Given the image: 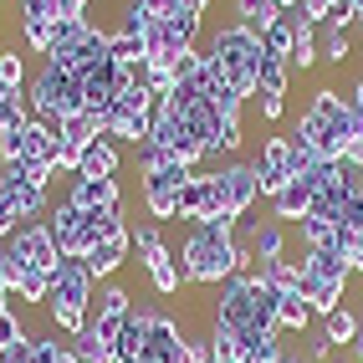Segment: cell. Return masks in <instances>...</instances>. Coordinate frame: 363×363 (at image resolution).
I'll list each match as a JSON object with an SVG mask.
<instances>
[{
    "mask_svg": "<svg viewBox=\"0 0 363 363\" xmlns=\"http://www.w3.org/2000/svg\"><path fill=\"white\" fill-rule=\"evenodd\" d=\"M0 363H36V343H31V337H21V343H11L6 353H0Z\"/></svg>",
    "mask_w": 363,
    "mask_h": 363,
    "instance_id": "40",
    "label": "cell"
},
{
    "mask_svg": "<svg viewBox=\"0 0 363 363\" xmlns=\"http://www.w3.org/2000/svg\"><path fill=\"white\" fill-rule=\"evenodd\" d=\"M118 169H123V159H118L113 138H92L77 159V174H87V179H118Z\"/></svg>",
    "mask_w": 363,
    "mask_h": 363,
    "instance_id": "13",
    "label": "cell"
},
{
    "mask_svg": "<svg viewBox=\"0 0 363 363\" xmlns=\"http://www.w3.org/2000/svg\"><path fill=\"white\" fill-rule=\"evenodd\" d=\"M312 210V184L307 179H292V184H286L281 189V195H272V220H302V215Z\"/></svg>",
    "mask_w": 363,
    "mask_h": 363,
    "instance_id": "16",
    "label": "cell"
},
{
    "mask_svg": "<svg viewBox=\"0 0 363 363\" xmlns=\"http://www.w3.org/2000/svg\"><path fill=\"white\" fill-rule=\"evenodd\" d=\"M82 108H87V103H82V82L46 62V67L36 72V82H31V118H46L52 128H62V118L82 113Z\"/></svg>",
    "mask_w": 363,
    "mask_h": 363,
    "instance_id": "4",
    "label": "cell"
},
{
    "mask_svg": "<svg viewBox=\"0 0 363 363\" xmlns=\"http://www.w3.org/2000/svg\"><path fill=\"white\" fill-rule=\"evenodd\" d=\"M21 36H26L31 52L52 57V41H57V21H21Z\"/></svg>",
    "mask_w": 363,
    "mask_h": 363,
    "instance_id": "33",
    "label": "cell"
},
{
    "mask_svg": "<svg viewBox=\"0 0 363 363\" xmlns=\"http://www.w3.org/2000/svg\"><path fill=\"white\" fill-rule=\"evenodd\" d=\"M292 41H297V21L286 16V11H281V21H277V26H266V31H261V46H266L272 57H281V62L292 57Z\"/></svg>",
    "mask_w": 363,
    "mask_h": 363,
    "instance_id": "25",
    "label": "cell"
},
{
    "mask_svg": "<svg viewBox=\"0 0 363 363\" xmlns=\"http://www.w3.org/2000/svg\"><path fill=\"white\" fill-rule=\"evenodd\" d=\"M286 82H292V67L261 46V62H256V92H266V98H286Z\"/></svg>",
    "mask_w": 363,
    "mask_h": 363,
    "instance_id": "17",
    "label": "cell"
},
{
    "mask_svg": "<svg viewBox=\"0 0 363 363\" xmlns=\"http://www.w3.org/2000/svg\"><path fill=\"white\" fill-rule=\"evenodd\" d=\"M205 343H210V358H235V353H240V333H235V328H225L220 318H215Z\"/></svg>",
    "mask_w": 363,
    "mask_h": 363,
    "instance_id": "32",
    "label": "cell"
},
{
    "mask_svg": "<svg viewBox=\"0 0 363 363\" xmlns=\"http://www.w3.org/2000/svg\"><path fill=\"white\" fill-rule=\"evenodd\" d=\"M297 266H302L307 277H323V281H337V286H348V281H353L348 256H337V251H307V246H302Z\"/></svg>",
    "mask_w": 363,
    "mask_h": 363,
    "instance_id": "14",
    "label": "cell"
},
{
    "mask_svg": "<svg viewBox=\"0 0 363 363\" xmlns=\"http://www.w3.org/2000/svg\"><path fill=\"white\" fill-rule=\"evenodd\" d=\"M240 118H225V133H220V154H240Z\"/></svg>",
    "mask_w": 363,
    "mask_h": 363,
    "instance_id": "41",
    "label": "cell"
},
{
    "mask_svg": "<svg viewBox=\"0 0 363 363\" xmlns=\"http://www.w3.org/2000/svg\"><path fill=\"white\" fill-rule=\"evenodd\" d=\"M297 292H302V302L312 307V318H328V312L343 307V286H337V281H323V277H307V272H302Z\"/></svg>",
    "mask_w": 363,
    "mask_h": 363,
    "instance_id": "15",
    "label": "cell"
},
{
    "mask_svg": "<svg viewBox=\"0 0 363 363\" xmlns=\"http://www.w3.org/2000/svg\"><path fill=\"white\" fill-rule=\"evenodd\" d=\"M307 353H312V363H323V358L333 353V343H328V333H312V343H307Z\"/></svg>",
    "mask_w": 363,
    "mask_h": 363,
    "instance_id": "45",
    "label": "cell"
},
{
    "mask_svg": "<svg viewBox=\"0 0 363 363\" xmlns=\"http://www.w3.org/2000/svg\"><path fill=\"white\" fill-rule=\"evenodd\" d=\"M205 6L210 0H174V11H195V16H205Z\"/></svg>",
    "mask_w": 363,
    "mask_h": 363,
    "instance_id": "46",
    "label": "cell"
},
{
    "mask_svg": "<svg viewBox=\"0 0 363 363\" xmlns=\"http://www.w3.org/2000/svg\"><path fill=\"white\" fill-rule=\"evenodd\" d=\"M251 169H256V184H261L266 200L281 195V189L292 184V149H286V133H281V138H266L261 154L251 159Z\"/></svg>",
    "mask_w": 363,
    "mask_h": 363,
    "instance_id": "5",
    "label": "cell"
},
{
    "mask_svg": "<svg viewBox=\"0 0 363 363\" xmlns=\"http://www.w3.org/2000/svg\"><path fill=\"white\" fill-rule=\"evenodd\" d=\"M11 297H16V302H41V307H46V297H52V272H36V266L16 272Z\"/></svg>",
    "mask_w": 363,
    "mask_h": 363,
    "instance_id": "19",
    "label": "cell"
},
{
    "mask_svg": "<svg viewBox=\"0 0 363 363\" xmlns=\"http://www.w3.org/2000/svg\"><path fill=\"white\" fill-rule=\"evenodd\" d=\"M240 358H246V363H281L286 353H281L277 333H246V337H240Z\"/></svg>",
    "mask_w": 363,
    "mask_h": 363,
    "instance_id": "22",
    "label": "cell"
},
{
    "mask_svg": "<svg viewBox=\"0 0 363 363\" xmlns=\"http://www.w3.org/2000/svg\"><path fill=\"white\" fill-rule=\"evenodd\" d=\"M205 57L225 72V82L240 92V98H256V62H261V36L251 31V26H220L210 36V46H205Z\"/></svg>",
    "mask_w": 363,
    "mask_h": 363,
    "instance_id": "3",
    "label": "cell"
},
{
    "mask_svg": "<svg viewBox=\"0 0 363 363\" xmlns=\"http://www.w3.org/2000/svg\"><path fill=\"white\" fill-rule=\"evenodd\" d=\"M261 277H266V286H277V292H297V281H302V266L297 261H266L261 266Z\"/></svg>",
    "mask_w": 363,
    "mask_h": 363,
    "instance_id": "30",
    "label": "cell"
},
{
    "mask_svg": "<svg viewBox=\"0 0 363 363\" xmlns=\"http://www.w3.org/2000/svg\"><path fill=\"white\" fill-rule=\"evenodd\" d=\"M323 62V41H318V26H302L297 21V41H292V57H286V67H297V72H312Z\"/></svg>",
    "mask_w": 363,
    "mask_h": 363,
    "instance_id": "20",
    "label": "cell"
},
{
    "mask_svg": "<svg viewBox=\"0 0 363 363\" xmlns=\"http://www.w3.org/2000/svg\"><path fill=\"white\" fill-rule=\"evenodd\" d=\"M57 138H67V143H77V149H87L92 138H103V118L92 113V108H82V113H72V118H62V128H57Z\"/></svg>",
    "mask_w": 363,
    "mask_h": 363,
    "instance_id": "18",
    "label": "cell"
},
{
    "mask_svg": "<svg viewBox=\"0 0 363 363\" xmlns=\"http://www.w3.org/2000/svg\"><path fill=\"white\" fill-rule=\"evenodd\" d=\"M128 251H133V225H123V230H113V235H103L98 246H92L82 261H87V272H92V281H108L118 266L128 261Z\"/></svg>",
    "mask_w": 363,
    "mask_h": 363,
    "instance_id": "7",
    "label": "cell"
},
{
    "mask_svg": "<svg viewBox=\"0 0 363 363\" xmlns=\"http://www.w3.org/2000/svg\"><path fill=\"white\" fill-rule=\"evenodd\" d=\"M108 36L113 31H103V26H92V36H82L77 46H67V52H52L46 62H52L57 72H67V77H87V72H98L103 62H108Z\"/></svg>",
    "mask_w": 363,
    "mask_h": 363,
    "instance_id": "6",
    "label": "cell"
},
{
    "mask_svg": "<svg viewBox=\"0 0 363 363\" xmlns=\"http://www.w3.org/2000/svg\"><path fill=\"white\" fill-rule=\"evenodd\" d=\"M0 292H6V240H0Z\"/></svg>",
    "mask_w": 363,
    "mask_h": 363,
    "instance_id": "49",
    "label": "cell"
},
{
    "mask_svg": "<svg viewBox=\"0 0 363 363\" xmlns=\"http://www.w3.org/2000/svg\"><path fill=\"white\" fill-rule=\"evenodd\" d=\"M348 348H353V363H363V333L353 337V343H348Z\"/></svg>",
    "mask_w": 363,
    "mask_h": 363,
    "instance_id": "48",
    "label": "cell"
},
{
    "mask_svg": "<svg viewBox=\"0 0 363 363\" xmlns=\"http://www.w3.org/2000/svg\"><path fill=\"white\" fill-rule=\"evenodd\" d=\"M82 36H92V21H87V16H72V21H57V41H52V52H67V46H77Z\"/></svg>",
    "mask_w": 363,
    "mask_h": 363,
    "instance_id": "35",
    "label": "cell"
},
{
    "mask_svg": "<svg viewBox=\"0 0 363 363\" xmlns=\"http://www.w3.org/2000/svg\"><path fill=\"white\" fill-rule=\"evenodd\" d=\"M21 318H16V307H0V353H6L11 343H21Z\"/></svg>",
    "mask_w": 363,
    "mask_h": 363,
    "instance_id": "38",
    "label": "cell"
},
{
    "mask_svg": "<svg viewBox=\"0 0 363 363\" xmlns=\"http://www.w3.org/2000/svg\"><path fill=\"white\" fill-rule=\"evenodd\" d=\"M348 103H353V108H358V113H363V82H358V87H353V92H348Z\"/></svg>",
    "mask_w": 363,
    "mask_h": 363,
    "instance_id": "47",
    "label": "cell"
},
{
    "mask_svg": "<svg viewBox=\"0 0 363 363\" xmlns=\"http://www.w3.org/2000/svg\"><path fill=\"white\" fill-rule=\"evenodd\" d=\"M256 108H261L266 123H277V118H281V98H266V92H256Z\"/></svg>",
    "mask_w": 363,
    "mask_h": 363,
    "instance_id": "44",
    "label": "cell"
},
{
    "mask_svg": "<svg viewBox=\"0 0 363 363\" xmlns=\"http://www.w3.org/2000/svg\"><path fill=\"white\" fill-rule=\"evenodd\" d=\"M246 251H251V261H281L286 256V225L281 220H251V230H246Z\"/></svg>",
    "mask_w": 363,
    "mask_h": 363,
    "instance_id": "11",
    "label": "cell"
},
{
    "mask_svg": "<svg viewBox=\"0 0 363 363\" xmlns=\"http://www.w3.org/2000/svg\"><path fill=\"white\" fill-rule=\"evenodd\" d=\"M281 363H307V358H281Z\"/></svg>",
    "mask_w": 363,
    "mask_h": 363,
    "instance_id": "52",
    "label": "cell"
},
{
    "mask_svg": "<svg viewBox=\"0 0 363 363\" xmlns=\"http://www.w3.org/2000/svg\"><path fill=\"white\" fill-rule=\"evenodd\" d=\"M169 72H174V82H200V72H205V52H200V46H189V52H179L174 62H169Z\"/></svg>",
    "mask_w": 363,
    "mask_h": 363,
    "instance_id": "34",
    "label": "cell"
},
{
    "mask_svg": "<svg viewBox=\"0 0 363 363\" xmlns=\"http://www.w3.org/2000/svg\"><path fill=\"white\" fill-rule=\"evenodd\" d=\"M67 200L77 205V210H118L123 189H118V179H87V174H72Z\"/></svg>",
    "mask_w": 363,
    "mask_h": 363,
    "instance_id": "10",
    "label": "cell"
},
{
    "mask_svg": "<svg viewBox=\"0 0 363 363\" xmlns=\"http://www.w3.org/2000/svg\"><path fill=\"white\" fill-rule=\"evenodd\" d=\"M220 179H225V210L240 220V215H246V210L256 205V195H261L256 169H251V164H240V159H230V164L220 169Z\"/></svg>",
    "mask_w": 363,
    "mask_h": 363,
    "instance_id": "8",
    "label": "cell"
},
{
    "mask_svg": "<svg viewBox=\"0 0 363 363\" xmlns=\"http://www.w3.org/2000/svg\"><path fill=\"white\" fill-rule=\"evenodd\" d=\"M230 230H235V220H200V225H189V240H184V251H179L184 281L220 286L235 272H246L251 251H246V240H235Z\"/></svg>",
    "mask_w": 363,
    "mask_h": 363,
    "instance_id": "1",
    "label": "cell"
},
{
    "mask_svg": "<svg viewBox=\"0 0 363 363\" xmlns=\"http://www.w3.org/2000/svg\"><path fill=\"white\" fill-rule=\"evenodd\" d=\"M337 256H348L353 277H363V230H348V225H337Z\"/></svg>",
    "mask_w": 363,
    "mask_h": 363,
    "instance_id": "36",
    "label": "cell"
},
{
    "mask_svg": "<svg viewBox=\"0 0 363 363\" xmlns=\"http://www.w3.org/2000/svg\"><path fill=\"white\" fill-rule=\"evenodd\" d=\"M138 6H154V0H138Z\"/></svg>",
    "mask_w": 363,
    "mask_h": 363,
    "instance_id": "54",
    "label": "cell"
},
{
    "mask_svg": "<svg viewBox=\"0 0 363 363\" xmlns=\"http://www.w3.org/2000/svg\"><path fill=\"white\" fill-rule=\"evenodd\" d=\"M312 323V307L302 302V292H281V307H277V328H307Z\"/></svg>",
    "mask_w": 363,
    "mask_h": 363,
    "instance_id": "31",
    "label": "cell"
},
{
    "mask_svg": "<svg viewBox=\"0 0 363 363\" xmlns=\"http://www.w3.org/2000/svg\"><path fill=\"white\" fill-rule=\"evenodd\" d=\"M26 92H16V87H0V133H11V128H21L26 123Z\"/></svg>",
    "mask_w": 363,
    "mask_h": 363,
    "instance_id": "29",
    "label": "cell"
},
{
    "mask_svg": "<svg viewBox=\"0 0 363 363\" xmlns=\"http://www.w3.org/2000/svg\"><path fill=\"white\" fill-rule=\"evenodd\" d=\"M179 189H184V184H179ZM179 189H174V184H143V205H149V215H154L159 225L179 215Z\"/></svg>",
    "mask_w": 363,
    "mask_h": 363,
    "instance_id": "23",
    "label": "cell"
},
{
    "mask_svg": "<svg viewBox=\"0 0 363 363\" xmlns=\"http://www.w3.org/2000/svg\"><path fill=\"white\" fill-rule=\"evenodd\" d=\"M328 6H343V0H328Z\"/></svg>",
    "mask_w": 363,
    "mask_h": 363,
    "instance_id": "53",
    "label": "cell"
},
{
    "mask_svg": "<svg viewBox=\"0 0 363 363\" xmlns=\"http://www.w3.org/2000/svg\"><path fill=\"white\" fill-rule=\"evenodd\" d=\"M292 6H297V0H281V11H292Z\"/></svg>",
    "mask_w": 363,
    "mask_h": 363,
    "instance_id": "51",
    "label": "cell"
},
{
    "mask_svg": "<svg viewBox=\"0 0 363 363\" xmlns=\"http://www.w3.org/2000/svg\"><path fill=\"white\" fill-rule=\"evenodd\" d=\"M108 57H113L118 67L149 62V52H143V36H133V31H113V36H108Z\"/></svg>",
    "mask_w": 363,
    "mask_h": 363,
    "instance_id": "26",
    "label": "cell"
},
{
    "mask_svg": "<svg viewBox=\"0 0 363 363\" xmlns=\"http://www.w3.org/2000/svg\"><path fill=\"white\" fill-rule=\"evenodd\" d=\"M72 348H77V358H82V363H113V343H108V337L92 328V323H87L77 337H72Z\"/></svg>",
    "mask_w": 363,
    "mask_h": 363,
    "instance_id": "24",
    "label": "cell"
},
{
    "mask_svg": "<svg viewBox=\"0 0 363 363\" xmlns=\"http://www.w3.org/2000/svg\"><path fill=\"white\" fill-rule=\"evenodd\" d=\"M0 87H26V57H21L16 52V46H11V52H0Z\"/></svg>",
    "mask_w": 363,
    "mask_h": 363,
    "instance_id": "37",
    "label": "cell"
},
{
    "mask_svg": "<svg viewBox=\"0 0 363 363\" xmlns=\"http://www.w3.org/2000/svg\"><path fill=\"white\" fill-rule=\"evenodd\" d=\"M343 225H348V230H363V195H353V200H348V210H343Z\"/></svg>",
    "mask_w": 363,
    "mask_h": 363,
    "instance_id": "42",
    "label": "cell"
},
{
    "mask_svg": "<svg viewBox=\"0 0 363 363\" xmlns=\"http://www.w3.org/2000/svg\"><path fill=\"white\" fill-rule=\"evenodd\" d=\"M57 6V21H72V16H87V0H52Z\"/></svg>",
    "mask_w": 363,
    "mask_h": 363,
    "instance_id": "43",
    "label": "cell"
},
{
    "mask_svg": "<svg viewBox=\"0 0 363 363\" xmlns=\"http://www.w3.org/2000/svg\"><path fill=\"white\" fill-rule=\"evenodd\" d=\"M318 41H323V62H333V67H348V62H353V41H348V31L318 26Z\"/></svg>",
    "mask_w": 363,
    "mask_h": 363,
    "instance_id": "28",
    "label": "cell"
},
{
    "mask_svg": "<svg viewBox=\"0 0 363 363\" xmlns=\"http://www.w3.org/2000/svg\"><path fill=\"white\" fill-rule=\"evenodd\" d=\"M149 348V312H128L123 333L113 337V363H138Z\"/></svg>",
    "mask_w": 363,
    "mask_h": 363,
    "instance_id": "12",
    "label": "cell"
},
{
    "mask_svg": "<svg viewBox=\"0 0 363 363\" xmlns=\"http://www.w3.org/2000/svg\"><path fill=\"white\" fill-rule=\"evenodd\" d=\"M77 159H82V149H77V143H67V138H62V143H57V159H52V164H57V174H77Z\"/></svg>",
    "mask_w": 363,
    "mask_h": 363,
    "instance_id": "39",
    "label": "cell"
},
{
    "mask_svg": "<svg viewBox=\"0 0 363 363\" xmlns=\"http://www.w3.org/2000/svg\"><path fill=\"white\" fill-rule=\"evenodd\" d=\"M92 292H98V281H92L87 261L82 256H62L57 272H52V297H46V312H52V328L77 337L87 328V312H92Z\"/></svg>",
    "mask_w": 363,
    "mask_h": 363,
    "instance_id": "2",
    "label": "cell"
},
{
    "mask_svg": "<svg viewBox=\"0 0 363 363\" xmlns=\"http://www.w3.org/2000/svg\"><path fill=\"white\" fill-rule=\"evenodd\" d=\"M323 333H328L333 348H337V343H353V337H358V312H353V307L328 312V318H323Z\"/></svg>",
    "mask_w": 363,
    "mask_h": 363,
    "instance_id": "27",
    "label": "cell"
},
{
    "mask_svg": "<svg viewBox=\"0 0 363 363\" xmlns=\"http://www.w3.org/2000/svg\"><path fill=\"white\" fill-rule=\"evenodd\" d=\"M235 11H240V26H251L261 36L266 26L281 21V0H235Z\"/></svg>",
    "mask_w": 363,
    "mask_h": 363,
    "instance_id": "21",
    "label": "cell"
},
{
    "mask_svg": "<svg viewBox=\"0 0 363 363\" xmlns=\"http://www.w3.org/2000/svg\"><path fill=\"white\" fill-rule=\"evenodd\" d=\"M210 363H246V358H240V353H235V358H210Z\"/></svg>",
    "mask_w": 363,
    "mask_h": 363,
    "instance_id": "50",
    "label": "cell"
},
{
    "mask_svg": "<svg viewBox=\"0 0 363 363\" xmlns=\"http://www.w3.org/2000/svg\"><path fill=\"white\" fill-rule=\"evenodd\" d=\"M358 333H363V318H358Z\"/></svg>",
    "mask_w": 363,
    "mask_h": 363,
    "instance_id": "55",
    "label": "cell"
},
{
    "mask_svg": "<svg viewBox=\"0 0 363 363\" xmlns=\"http://www.w3.org/2000/svg\"><path fill=\"white\" fill-rule=\"evenodd\" d=\"M138 256H143V272H149V281H154V292H159V297H174L179 286H184V266H179L174 256L164 251V240L143 246Z\"/></svg>",
    "mask_w": 363,
    "mask_h": 363,
    "instance_id": "9",
    "label": "cell"
}]
</instances>
